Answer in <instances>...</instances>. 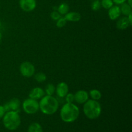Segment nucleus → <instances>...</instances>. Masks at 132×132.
<instances>
[{
	"mask_svg": "<svg viewBox=\"0 0 132 132\" xmlns=\"http://www.w3.org/2000/svg\"><path fill=\"white\" fill-rule=\"evenodd\" d=\"M39 110L45 115H52L59 108V102L52 95H45L39 103Z\"/></svg>",
	"mask_w": 132,
	"mask_h": 132,
	"instance_id": "obj_1",
	"label": "nucleus"
},
{
	"mask_svg": "<svg viewBox=\"0 0 132 132\" xmlns=\"http://www.w3.org/2000/svg\"><path fill=\"white\" fill-rule=\"evenodd\" d=\"M79 116V109L73 103H66L61 108L60 116L65 122H73Z\"/></svg>",
	"mask_w": 132,
	"mask_h": 132,
	"instance_id": "obj_2",
	"label": "nucleus"
},
{
	"mask_svg": "<svg viewBox=\"0 0 132 132\" xmlns=\"http://www.w3.org/2000/svg\"><path fill=\"white\" fill-rule=\"evenodd\" d=\"M101 106L97 101L88 100L84 103L83 112L86 117L90 119H95L101 113Z\"/></svg>",
	"mask_w": 132,
	"mask_h": 132,
	"instance_id": "obj_3",
	"label": "nucleus"
},
{
	"mask_svg": "<svg viewBox=\"0 0 132 132\" xmlns=\"http://www.w3.org/2000/svg\"><path fill=\"white\" fill-rule=\"evenodd\" d=\"M4 126L9 130H15L21 125V118L19 113L14 111L6 112L3 117Z\"/></svg>",
	"mask_w": 132,
	"mask_h": 132,
	"instance_id": "obj_4",
	"label": "nucleus"
},
{
	"mask_svg": "<svg viewBox=\"0 0 132 132\" xmlns=\"http://www.w3.org/2000/svg\"><path fill=\"white\" fill-rule=\"evenodd\" d=\"M23 109L27 114H34L37 113L39 110V104L37 100L28 98L23 101Z\"/></svg>",
	"mask_w": 132,
	"mask_h": 132,
	"instance_id": "obj_5",
	"label": "nucleus"
},
{
	"mask_svg": "<svg viewBox=\"0 0 132 132\" xmlns=\"http://www.w3.org/2000/svg\"><path fill=\"white\" fill-rule=\"evenodd\" d=\"M19 71L21 74L25 77H30L34 75L35 67L32 63L30 62H23L19 67Z\"/></svg>",
	"mask_w": 132,
	"mask_h": 132,
	"instance_id": "obj_6",
	"label": "nucleus"
},
{
	"mask_svg": "<svg viewBox=\"0 0 132 132\" xmlns=\"http://www.w3.org/2000/svg\"><path fill=\"white\" fill-rule=\"evenodd\" d=\"M20 105L21 103L19 99L14 98V99H12L9 102L6 103L3 106V107L6 112H9V111H14V112L19 113L20 111Z\"/></svg>",
	"mask_w": 132,
	"mask_h": 132,
	"instance_id": "obj_7",
	"label": "nucleus"
},
{
	"mask_svg": "<svg viewBox=\"0 0 132 132\" xmlns=\"http://www.w3.org/2000/svg\"><path fill=\"white\" fill-rule=\"evenodd\" d=\"M20 8L24 12L33 11L36 7V0H19Z\"/></svg>",
	"mask_w": 132,
	"mask_h": 132,
	"instance_id": "obj_8",
	"label": "nucleus"
},
{
	"mask_svg": "<svg viewBox=\"0 0 132 132\" xmlns=\"http://www.w3.org/2000/svg\"><path fill=\"white\" fill-rule=\"evenodd\" d=\"M89 94L85 90H81L74 94V101L78 104H84L88 100Z\"/></svg>",
	"mask_w": 132,
	"mask_h": 132,
	"instance_id": "obj_9",
	"label": "nucleus"
},
{
	"mask_svg": "<svg viewBox=\"0 0 132 132\" xmlns=\"http://www.w3.org/2000/svg\"><path fill=\"white\" fill-rule=\"evenodd\" d=\"M68 86L67 83L64 82H61L58 84L55 88V92L57 95L61 98L65 97L66 95L68 93Z\"/></svg>",
	"mask_w": 132,
	"mask_h": 132,
	"instance_id": "obj_10",
	"label": "nucleus"
},
{
	"mask_svg": "<svg viewBox=\"0 0 132 132\" xmlns=\"http://www.w3.org/2000/svg\"><path fill=\"white\" fill-rule=\"evenodd\" d=\"M45 92L43 89L39 87H36L32 89L29 93V98L38 100L41 99L43 96H45Z\"/></svg>",
	"mask_w": 132,
	"mask_h": 132,
	"instance_id": "obj_11",
	"label": "nucleus"
},
{
	"mask_svg": "<svg viewBox=\"0 0 132 132\" xmlns=\"http://www.w3.org/2000/svg\"><path fill=\"white\" fill-rule=\"evenodd\" d=\"M121 12L120 7L117 5L112 6L108 9V16L111 20H116L118 19L121 15Z\"/></svg>",
	"mask_w": 132,
	"mask_h": 132,
	"instance_id": "obj_12",
	"label": "nucleus"
},
{
	"mask_svg": "<svg viewBox=\"0 0 132 132\" xmlns=\"http://www.w3.org/2000/svg\"><path fill=\"white\" fill-rule=\"evenodd\" d=\"M66 20L67 21H71V22H77L81 19V14L77 12H68L67 14H65Z\"/></svg>",
	"mask_w": 132,
	"mask_h": 132,
	"instance_id": "obj_13",
	"label": "nucleus"
},
{
	"mask_svg": "<svg viewBox=\"0 0 132 132\" xmlns=\"http://www.w3.org/2000/svg\"><path fill=\"white\" fill-rule=\"evenodd\" d=\"M129 26H131L129 22L128 17H123L119 19L116 23V27L119 30H125L128 28Z\"/></svg>",
	"mask_w": 132,
	"mask_h": 132,
	"instance_id": "obj_14",
	"label": "nucleus"
},
{
	"mask_svg": "<svg viewBox=\"0 0 132 132\" xmlns=\"http://www.w3.org/2000/svg\"><path fill=\"white\" fill-rule=\"evenodd\" d=\"M120 10H121V12L124 15H126V17L132 13L131 6L126 2L121 4V7H120Z\"/></svg>",
	"mask_w": 132,
	"mask_h": 132,
	"instance_id": "obj_15",
	"label": "nucleus"
},
{
	"mask_svg": "<svg viewBox=\"0 0 132 132\" xmlns=\"http://www.w3.org/2000/svg\"><path fill=\"white\" fill-rule=\"evenodd\" d=\"M57 10L61 15H65L69 11V6L66 3H63L59 5Z\"/></svg>",
	"mask_w": 132,
	"mask_h": 132,
	"instance_id": "obj_16",
	"label": "nucleus"
},
{
	"mask_svg": "<svg viewBox=\"0 0 132 132\" xmlns=\"http://www.w3.org/2000/svg\"><path fill=\"white\" fill-rule=\"evenodd\" d=\"M28 132H43L41 125L37 122H33L29 126Z\"/></svg>",
	"mask_w": 132,
	"mask_h": 132,
	"instance_id": "obj_17",
	"label": "nucleus"
},
{
	"mask_svg": "<svg viewBox=\"0 0 132 132\" xmlns=\"http://www.w3.org/2000/svg\"><path fill=\"white\" fill-rule=\"evenodd\" d=\"M89 95H90V96L91 97V98L93 100L95 101L99 100V99H101V98L102 97L101 92L99 90H96V89L90 90V93H89Z\"/></svg>",
	"mask_w": 132,
	"mask_h": 132,
	"instance_id": "obj_18",
	"label": "nucleus"
},
{
	"mask_svg": "<svg viewBox=\"0 0 132 132\" xmlns=\"http://www.w3.org/2000/svg\"><path fill=\"white\" fill-rule=\"evenodd\" d=\"M55 88L53 84L49 83L46 85V88H45V94L47 95H53V94L55 93Z\"/></svg>",
	"mask_w": 132,
	"mask_h": 132,
	"instance_id": "obj_19",
	"label": "nucleus"
},
{
	"mask_svg": "<svg viewBox=\"0 0 132 132\" xmlns=\"http://www.w3.org/2000/svg\"><path fill=\"white\" fill-rule=\"evenodd\" d=\"M34 79L38 82H43L46 79V76L43 72H39L34 76Z\"/></svg>",
	"mask_w": 132,
	"mask_h": 132,
	"instance_id": "obj_20",
	"label": "nucleus"
},
{
	"mask_svg": "<svg viewBox=\"0 0 132 132\" xmlns=\"http://www.w3.org/2000/svg\"><path fill=\"white\" fill-rule=\"evenodd\" d=\"M101 5L104 9H109L113 5V2L112 0H102Z\"/></svg>",
	"mask_w": 132,
	"mask_h": 132,
	"instance_id": "obj_21",
	"label": "nucleus"
},
{
	"mask_svg": "<svg viewBox=\"0 0 132 132\" xmlns=\"http://www.w3.org/2000/svg\"><path fill=\"white\" fill-rule=\"evenodd\" d=\"M67 21L65 18L64 17H61L59 19L57 20L56 22V26L57 28H62V27H64L67 24Z\"/></svg>",
	"mask_w": 132,
	"mask_h": 132,
	"instance_id": "obj_22",
	"label": "nucleus"
},
{
	"mask_svg": "<svg viewBox=\"0 0 132 132\" xmlns=\"http://www.w3.org/2000/svg\"><path fill=\"white\" fill-rule=\"evenodd\" d=\"M101 5L99 0H94L91 5V8L94 11H97L100 9Z\"/></svg>",
	"mask_w": 132,
	"mask_h": 132,
	"instance_id": "obj_23",
	"label": "nucleus"
},
{
	"mask_svg": "<svg viewBox=\"0 0 132 132\" xmlns=\"http://www.w3.org/2000/svg\"><path fill=\"white\" fill-rule=\"evenodd\" d=\"M65 99L67 103H73L74 101V94L68 93L65 96Z\"/></svg>",
	"mask_w": 132,
	"mask_h": 132,
	"instance_id": "obj_24",
	"label": "nucleus"
},
{
	"mask_svg": "<svg viewBox=\"0 0 132 132\" xmlns=\"http://www.w3.org/2000/svg\"><path fill=\"white\" fill-rule=\"evenodd\" d=\"M50 17H51L52 19L53 20L57 21V19H59L61 17V15L57 11L54 10V11H53L51 13V14H50Z\"/></svg>",
	"mask_w": 132,
	"mask_h": 132,
	"instance_id": "obj_25",
	"label": "nucleus"
},
{
	"mask_svg": "<svg viewBox=\"0 0 132 132\" xmlns=\"http://www.w3.org/2000/svg\"><path fill=\"white\" fill-rule=\"evenodd\" d=\"M5 113H6V112H5V109H4L3 106L0 105V119L3 118Z\"/></svg>",
	"mask_w": 132,
	"mask_h": 132,
	"instance_id": "obj_26",
	"label": "nucleus"
},
{
	"mask_svg": "<svg viewBox=\"0 0 132 132\" xmlns=\"http://www.w3.org/2000/svg\"><path fill=\"white\" fill-rule=\"evenodd\" d=\"M114 3L117 4V5H121V4L124 3L126 1V0H112Z\"/></svg>",
	"mask_w": 132,
	"mask_h": 132,
	"instance_id": "obj_27",
	"label": "nucleus"
},
{
	"mask_svg": "<svg viewBox=\"0 0 132 132\" xmlns=\"http://www.w3.org/2000/svg\"><path fill=\"white\" fill-rule=\"evenodd\" d=\"M132 13L131 14H130V15H128V21H129V22H130V25H131L132 24Z\"/></svg>",
	"mask_w": 132,
	"mask_h": 132,
	"instance_id": "obj_28",
	"label": "nucleus"
},
{
	"mask_svg": "<svg viewBox=\"0 0 132 132\" xmlns=\"http://www.w3.org/2000/svg\"><path fill=\"white\" fill-rule=\"evenodd\" d=\"M127 3L128 4V5H130V6H132V4H131V0H128V2Z\"/></svg>",
	"mask_w": 132,
	"mask_h": 132,
	"instance_id": "obj_29",
	"label": "nucleus"
},
{
	"mask_svg": "<svg viewBox=\"0 0 132 132\" xmlns=\"http://www.w3.org/2000/svg\"><path fill=\"white\" fill-rule=\"evenodd\" d=\"M1 39H2V34L0 32V42H1Z\"/></svg>",
	"mask_w": 132,
	"mask_h": 132,
	"instance_id": "obj_30",
	"label": "nucleus"
},
{
	"mask_svg": "<svg viewBox=\"0 0 132 132\" xmlns=\"http://www.w3.org/2000/svg\"><path fill=\"white\" fill-rule=\"evenodd\" d=\"M1 21H0V28H1Z\"/></svg>",
	"mask_w": 132,
	"mask_h": 132,
	"instance_id": "obj_31",
	"label": "nucleus"
},
{
	"mask_svg": "<svg viewBox=\"0 0 132 132\" xmlns=\"http://www.w3.org/2000/svg\"><path fill=\"white\" fill-rule=\"evenodd\" d=\"M91 1H94V0H91Z\"/></svg>",
	"mask_w": 132,
	"mask_h": 132,
	"instance_id": "obj_32",
	"label": "nucleus"
}]
</instances>
